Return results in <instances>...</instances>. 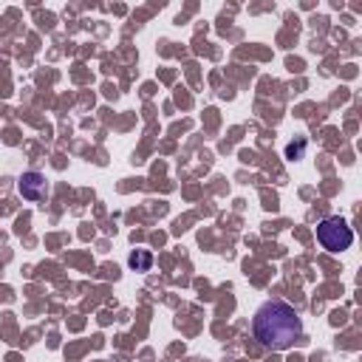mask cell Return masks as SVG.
Segmentation results:
<instances>
[{
	"mask_svg": "<svg viewBox=\"0 0 362 362\" xmlns=\"http://www.w3.org/2000/svg\"><path fill=\"white\" fill-rule=\"evenodd\" d=\"M252 334L263 348L286 351L303 337V323L297 311L283 300H269L255 311Z\"/></svg>",
	"mask_w": 362,
	"mask_h": 362,
	"instance_id": "obj_1",
	"label": "cell"
},
{
	"mask_svg": "<svg viewBox=\"0 0 362 362\" xmlns=\"http://www.w3.org/2000/svg\"><path fill=\"white\" fill-rule=\"evenodd\" d=\"M303 153H306V142H303V139H300L297 144H289V147H286V156H289V158H300Z\"/></svg>",
	"mask_w": 362,
	"mask_h": 362,
	"instance_id": "obj_5",
	"label": "cell"
},
{
	"mask_svg": "<svg viewBox=\"0 0 362 362\" xmlns=\"http://www.w3.org/2000/svg\"><path fill=\"white\" fill-rule=\"evenodd\" d=\"M317 241L328 252H345L354 244V230L339 216H328L317 224Z\"/></svg>",
	"mask_w": 362,
	"mask_h": 362,
	"instance_id": "obj_2",
	"label": "cell"
},
{
	"mask_svg": "<svg viewBox=\"0 0 362 362\" xmlns=\"http://www.w3.org/2000/svg\"><path fill=\"white\" fill-rule=\"evenodd\" d=\"M18 190H20V196H23L26 201H43V199L49 196L46 175H43V173H37V170H29V173H23V178H20Z\"/></svg>",
	"mask_w": 362,
	"mask_h": 362,
	"instance_id": "obj_3",
	"label": "cell"
},
{
	"mask_svg": "<svg viewBox=\"0 0 362 362\" xmlns=\"http://www.w3.org/2000/svg\"><path fill=\"white\" fill-rule=\"evenodd\" d=\"M127 263H130V269H136V272H150L153 255H150L147 249H133L130 258H127Z\"/></svg>",
	"mask_w": 362,
	"mask_h": 362,
	"instance_id": "obj_4",
	"label": "cell"
}]
</instances>
